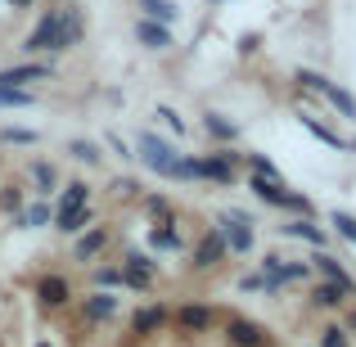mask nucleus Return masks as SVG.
<instances>
[{"label": "nucleus", "instance_id": "obj_41", "mask_svg": "<svg viewBox=\"0 0 356 347\" xmlns=\"http://www.w3.org/2000/svg\"><path fill=\"white\" fill-rule=\"evenodd\" d=\"M36 347H50V343H36Z\"/></svg>", "mask_w": 356, "mask_h": 347}, {"label": "nucleus", "instance_id": "obj_22", "mask_svg": "<svg viewBox=\"0 0 356 347\" xmlns=\"http://www.w3.org/2000/svg\"><path fill=\"white\" fill-rule=\"evenodd\" d=\"M95 226V208H72V212H54V230H63V234H81V230H90Z\"/></svg>", "mask_w": 356, "mask_h": 347}, {"label": "nucleus", "instance_id": "obj_13", "mask_svg": "<svg viewBox=\"0 0 356 347\" xmlns=\"http://www.w3.org/2000/svg\"><path fill=\"white\" fill-rule=\"evenodd\" d=\"M226 343L230 347H266L270 334H266V325L248 321V316H230L226 321Z\"/></svg>", "mask_w": 356, "mask_h": 347}, {"label": "nucleus", "instance_id": "obj_18", "mask_svg": "<svg viewBox=\"0 0 356 347\" xmlns=\"http://www.w3.org/2000/svg\"><path fill=\"white\" fill-rule=\"evenodd\" d=\"M136 41L149 54H163V50H172V27L154 23V18H136Z\"/></svg>", "mask_w": 356, "mask_h": 347}, {"label": "nucleus", "instance_id": "obj_15", "mask_svg": "<svg viewBox=\"0 0 356 347\" xmlns=\"http://www.w3.org/2000/svg\"><path fill=\"white\" fill-rule=\"evenodd\" d=\"M108 226H90V230H81L77 234V243H72V261H81V266H95V257L108 248Z\"/></svg>", "mask_w": 356, "mask_h": 347}, {"label": "nucleus", "instance_id": "obj_14", "mask_svg": "<svg viewBox=\"0 0 356 347\" xmlns=\"http://www.w3.org/2000/svg\"><path fill=\"white\" fill-rule=\"evenodd\" d=\"M167 325H172V312H167L163 302H145V307H136V312H131V334H140V339L167 330Z\"/></svg>", "mask_w": 356, "mask_h": 347}, {"label": "nucleus", "instance_id": "obj_20", "mask_svg": "<svg viewBox=\"0 0 356 347\" xmlns=\"http://www.w3.org/2000/svg\"><path fill=\"white\" fill-rule=\"evenodd\" d=\"M298 122H302V127L312 131V136L321 140V145H330V149H352V140H348V136H339V131H334L330 122H321V118L312 113V108H302V113H298Z\"/></svg>", "mask_w": 356, "mask_h": 347}, {"label": "nucleus", "instance_id": "obj_28", "mask_svg": "<svg viewBox=\"0 0 356 347\" xmlns=\"http://www.w3.org/2000/svg\"><path fill=\"white\" fill-rule=\"evenodd\" d=\"M59 212H72V208H86L90 203V185L86 181H68V185H59Z\"/></svg>", "mask_w": 356, "mask_h": 347}, {"label": "nucleus", "instance_id": "obj_2", "mask_svg": "<svg viewBox=\"0 0 356 347\" xmlns=\"http://www.w3.org/2000/svg\"><path fill=\"white\" fill-rule=\"evenodd\" d=\"M32 298H36V307H41V312H68V307L77 302V293H72V280L59 275V271H45V275H36Z\"/></svg>", "mask_w": 356, "mask_h": 347}, {"label": "nucleus", "instance_id": "obj_26", "mask_svg": "<svg viewBox=\"0 0 356 347\" xmlns=\"http://www.w3.org/2000/svg\"><path fill=\"white\" fill-rule=\"evenodd\" d=\"M140 5V18H154V23H163V27H172L176 18H181V9L172 5V0H136Z\"/></svg>", "mask_w": 356, "mask_h": 347}, {"label": "nucleus", "instance_id": "obj_39", "mask_svg": "<svg viewBox=\"0 0 356 347\" xmlns=\"http://www.w3.org/2000/svg\"><path fill=\"white\" fill-rule=\"evenodd\" d=\"M239 289H243V293H257V289L266 293V280H261V275H243V280H239Z\"/></svg>", "mask_w": 356, "mask_h": 347}, {"label": "nucleus", "instance_id": "obj_3", "mask_svg": "<svg viewBox=\"0 0 356 347\" xmlns=\"http://www.w3.org/2000/svg\"><path fill=\"white\" fill-rule=\"evenodd\" d=\"M118 266H122V280H127V289H131V293H149V289L158 284V261H154V252L127 248Z\"/></svg>", "mask_w": 356, "mask_h": 347}, {"label": "nucleus", "instance_id": "obj_29", "mask_svg": "<svg viewBox=\"0 0 356 347\" xmlns=\"http://www.w3.org/2000/svg\"><path fill=\"white\" fill-rule=\"evenodd\" d=\"M90 284L95 289H127V280H122V266L118 261H104V266H90Z\"/></svg>", "mask_w": 356, "mask_h": 347}, {"label": "nucleus", "instance_id": "obj_7", "mask_svg": "<svg viewBox=\"0 0 356 347\" xmlns=\"http://www.w3.org/2000/svg\"><path fill=\"white\" fill-rule=\"evenodd\" d=\"M226 257H230V248H226V239H221V230L212 226V230H203L199 239H194V248H190V271L208 275V271H217Z\"/></svg>", "mask_w": 356, "mask_h": 347}, {"label": "nucleus", "instance_id": "obj_9", "mask_svg": "<svg viewBox=\"0 0 356 347\" xmlns=\"http://www.w3.org/2000/svg\"><path fill=\"white\" fill-rule=\"evenodd\" d=\"M217 321H221L217 307H208V302H181L172 312V325L181 334H212V330H217Z\"/></svg>", "mask_w": 356, "mask_h": 347}, {"label": "nucleus", "instance_id": "obj_35", "mask_svg": "<svg viewBox=\"0 0 356 347\" xmlns=\"http://www.w3.org/2000/svg\"><path fill=\"white\" fill-rule=\"evenodd\" d=\"M36 95L32 90H0V108H32Z\"/></svg>", "mask_w": 356, "mask_h": 347}, {"label": "nucleus", "instance_id": "obj_38", "mask_svg": "<svg viewBox=\"0 0 356 347\" xmlns=\"http://www.w3.org/2000/svg\"><path fill=\"white\" fill-rule=\"evenodd\" d=\"M104 145L113 149L118 158H136V154H131V149H127V140H122V136H113V131H108V136H104Z\"/></svg>", "mask_w": 356, "mask_h": 347}, {"label": "nucleus", "instance_id": "obj_12", "mask_svg": "<svg viewBox=\"0 0 356 347\" xmlns=\"http://www.w3.org/2000/svg\"><path fill=\"white\" fill-rule=\"evenodd\" d=\"M280 234H284V239H298V243H312L316 252L330 248V230L316 226V217H289L284 226H280Z\"/></svg>", "mask_w": 356, "mask_h": 347}, {"label": "nucleus", "instance_id": "obj_32", "mask_svg": "<svg viewBox=\"0 0 356 347\" xmlns=\"http://www.w3.org/2000/svg\"><path fill=\"white\" fill-rule=\"evenodd\" d=\"M0 212H5V217H18V212H23V190H18V185H0Z\"/></svg>", "mask_w": 356, "mask_h": 347}, {"label": "nucleus", "instance_id": "obj_1", "mask_svg": "<svg viewBox=\"0 0 356 347\" xmlns=\"http://www.w3.org/2000/svg\"><path fill=\"white\" fill-rule=\"evenodd\" d=\"M293 81H298L302 90H312V95H325V99H330V104L339 108V113L348 118V122H356V95H352V90H343L339 81H330L325 72H316V68H298V72H293Z\"/></svg>", "mask_w": 356, "mask_h": 347}, {"label": "nucleus", "instance_id": "obj_6", "mask_svg": "<svg viewBox=\"0 0 356 347\" xmlns=\"http://www.w3.org/2000/svg\"><path fill=\"white\" fill-rule=\"evenodd\" d=\"M199 172H203V181H212V185H239V149L221 145V149H212V154H203Z\"/></svg>", "mask_w": 356, "mask_h": 347}, {"label": "nucleus", "instance_id": "obj_19", "mask_svg": "<svg viewBox=\"0 0 356 347\" xmlns=\"http://www.w3.org/2000/svg\"><path fill=\"white\" fill-rule=\"evenodd\" d=\"M190 243H185V234L176 221H163V226L149 230V252H185Z\"/></svg>", "mask_w": 356, "mask_h": 347}, {"label": "nucleus", "instance_id": "obj_31", "mask_svg": "<svg viewBox=\"0 0 356 347\" xmlns=\"http://www.w3.org/2000/svg\"><path fill=\"white\" fill-rule=\"evenodd\" d=\"M316 343H321V347H352V334L343 330V325H321Z\"/></svg>", "mask_w": 356, "mask_h": 347}, {"label": "nucleus", "instance_id": "obj_23", "mask_svg": "<svg viewBox=\"0 0 356 347\" xmlns=\"http://www.w3.org/2000/svg\"><path fill=\"white\" fill-rule=\"evenodd\" d=\"M312 307H321V312H339V307H348V293H343L339 284H330V280H316V284H312Z\"/></svg>", "mask_w": 356, "mask_h": 347}, {"label": "nucleus", "instance_id": "obj_25", "mask_svg": "<svg viewBox=\"0 0 356 347\" xmlns=\"http://www.w3.org/2000/svg\"><path fill=\"white\" fill-rule=\"evenodd\" d=\"M50 221H54V208L45 199H36V203H27V208L14 217V226L18 230H36V226H50Z\"/></svg>", "mask_w": 356, "mask_h": 347}, {"label": "nucleus", "instance_id": "obj_5", "mask_svg": "<svg viewBox=\"0 0 356 347\" xmlns=\"http://www.w3.org/2000/svg\"><path fill=\"white\" fill-rule=\"evenodd\" d=\"M257 221L248 217V212H221L217 217V230L221 239H226V248L235 252V257H243V252H252V243H257Z\"/></svg>", "mask_w": 356, "mask_h": 347}, {"label": "nucleus", "instance_id": "obj_11", "mask_svg": "<svg viewBox=\"0 0 356 347\" xmlns=\"http://www.w3.org/2000/svg\"><path fill=\"white\" fill-rule=\"evenodd\" d=\"M86 41V18H81L77 5H59V41H54V54L77 50Z\"/></svg>", "mask_w": 356, "mask_h": 347}, {"label": "nucleus", "instance_id": "obj_36", "mask_svg": "<svg viewBox=\"0 0 356 347\" xmlns=\"http://www.w3.org/2000/svg\"><path fill=\"white\" fill-rule=\"evenodd\" d=\"M108 194H113V199H136V194H140V185L131 181V176H118V181L108 185Z\"/></svg>", "mask_w": 356, "mask_h": 347}, {"label": "nucleus", "instance_id": "obj_24", "mask_svg": "<svg viewBox=\"0 0 356 347\" xmlns=\"http://www.w3.org/2000/svg\"><path fill=\"white\" fill-rule=\"evenodd\" d=\"M203 131H208V140H217V145H235L239 140V127L226 113H203Z\"/></svg>", "mask_w": 356, "mask_h": 347}, {"label": "nucleus", "instance_id": "obj_21", "mask_svg": "<svg viewBox=\"0 0 356 347\" xmlns=\"http://www.w3.org/2000/svg\"><path fill=\"white\" fill-rule=\"evenodd\" d=\"M27 172H32V185H36V199H45V203H50V194L54 190H59V172H54V167L50 163H45V158H32V163H27Z\"/></svg>", "mask_w": 356, "mask_h": 347}, {"label": "nucleus", "instance_id": "obj_27", "mask_svg": "<svg viewBox=\"0 0 356 347\" xmlns=\"http://www.w3.org/2000/svg\"><path fill=\"white\" fill-rule=\"evenodd\" d=\"M140 212H145L154 226H163V221H176V208L163 199V194H140Z\"/></svg>", "mask_w": 356, "mask_h": 347}, {"label": "nucleus", "instance_id": "obj_10", "mask_svg": "<svg viewBox=\"0 0 356 347\" xmlns=\"http://www.w3.org/2000/svg\"><path fill=\"white\" fill-rule=\"evenodd\" d=\"M50 77H54L50 59H27L14 63V68H0V90H27L32 81H50Z\"/></svg>", "mask_w": 356, "mask_h": 347}, {"label": "nucleus", "instance_id": "obj_40", "mask_svg": "<svg viewBox=\"0 0 356 347\" xmlns=\"http://www.w3.org/2000/svg\"><path fill=\"white\" fill-rule=\"evenodd\" d=\"M343 330H348V334H356V307L348 312V321H343Z\"/></svg>", "mask_w": 356, "mask_h": 347}, {"label": "nucleus", "instance_id": "obj_4", "mask_svg": "<svg viewBox=\"0 0 356 347\" xmlns=\"http://www.w3.org/2000/svg\"><path fill=\"white\" fill-rule=\"evenodd\" d=\"M136 158L149 167V172H158V176L172 181V167H176V158H181V154H176L167 140H158L154 131H140V136H136Z\"/></svg>", "mask_w": 356, "mask_h": 347}, {"label": "nucleus", "instance_id": "obj_16", "mask_svg": "<svg viewBox=\"0 0 356 347\" xmlns=\"http://www.w3.org/2000/svg\"><path fill=\"white\" fill-rule=\"evenodd\" d=\"M77 312H81V321H86V325H108L118 316V298L104 293V289H95V293H86L77 302Z\"/></svg>", "mask_w": 356, "mask_h": 347}, {"label": "nucleus", "instance_id": "obj_17", "mask_svg": "<svg viewBox=\"0 0 356 347\" xmlns=\"http://www.w3.org/2000/svg\"><path fill=\"white\" fill-rule=\"evenodd\" d=\"M312 271H316L321 280H330V284H339L348 298H356V280L348 275V271H343V261L334 257L330 248H325V252H316V257H312Z\"/></svg>", "mask_w": 356, "mask_h": 347}, {"label": "nucleus", "instance_id": "obj_37", "mask_svg": "<svg viewBox=\"0 0 356 347\" xmlns=\"http://www.w3.org/2000/svg\"><path fill=\"white\" fill-rule=\"evenodd\" d=\"M158 118H163V127L167 131H176V136H185V118L176 113V108H167V104H158Z\"/></svg>", "mask_w": 356, "mask_h": 347}, {"label": "nucleus", "instance_id": "obj_33", "mask_svg": "<svg viewBox=\"0 0 356 347\" xmlns=\"http://www.w3.org/2000/svg\"><path fill=\"white\" fill-rule=\"evenodd\" d=\"M36 140H41V136L27 131V127H0V145H27V149H32Z\"/></svg>", "mask_w": 356, "mask_h": 347}, {"label": "nucleus", "instance_id": "obj_30", "mask_svg": "<svg viewBox=\"0 0 356 347\" xmlns=\"http://www.w3.org/2000/svg\"><path fill=\"white\" fill-rule=\"evenodd\" d=\"M68 158H77V163H90V167H95L104 154H99V145H95V140H81V136H72V140H68Z\"/></svg>", "mask_w": 356, "mask_h": 347}, {"label": "nucleus", "instance_id": "obj_8", "mask_svg": "<svg viewBox=\"0 0 356 347\" xmlns=\"http://www.w3.org/2000/svg\"><path fill=\"white\" fill-rule=\"evenodd\" d=\"M54 41H59V5L45 9V14L36 18V27L23 36V45H18V50H23L27 59H36V54H54Z\"/></svg>", "mask_w": 356, "mask_h": 347}, {"label": "nucleus", "instance_id": "obj_34", "mask_svg": "<svg viewBox=\"0 0 356 347\" xmlns=\"http://www.w3.org/2000/svg\"><path fill=\"white\" fill-rule=\"evenodd\" d=\"M330 226H334V234H339V239L356 243V217H352V212H330Z\"/></svg>", "mask_w": 356, "mask_h": 347}]
</instances>
